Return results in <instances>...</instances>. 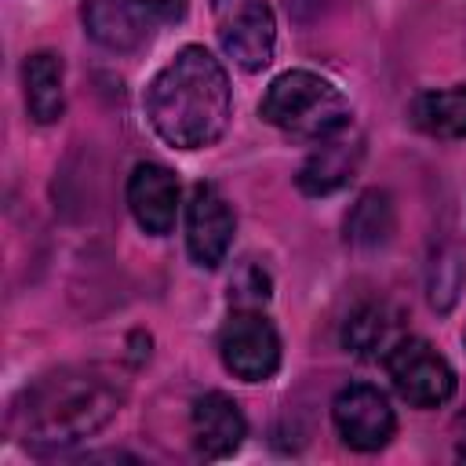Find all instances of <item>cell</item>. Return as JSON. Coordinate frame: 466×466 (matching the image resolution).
<instances>
[{
  "label": "cell",
  "instance_id": "11",
  "mask_svg": "<svg viewBox=\"0 0 466 466\" xmlns=\"http://www.w3.org/2000/svg\"><path fill=\"white\" fill-rule=\"evenodd\" d=\"M189 430H193V448L204 459H226L248 437L244 411L237 408L233 397H226L218 390L200 393L193 400V408H189Z\"/></svg>",
  "mask_w": 466,
  "mask_h": 466
},
{
  "label": "cell",
  "instance_id": "12",
  "mask_svg": "<svg viewBox=\"0 0 466 466\" xmlns=\"http://www.w3.org/2000/svg\"><path fill=\"white\" fill-rule=\"evenodd\" d=\"M360 153H364L360 135H353L350 127L331 135V138H320L317 149L306 157V164L295 175L299 189L306 197H328V193L342 189L353 178V171L360 164Z\"/></svg>",
  "mask_w": 466,
  "mask_h": 466
},
{
  "label": "cell",
  "instance_id": "8",
  "mask_svg": "<svg viewBox=\"0 0 466 466\" xmlns=\"http://www.w3.org/2000/svg\"><path fill=\"white\" fill-rule=\"evenodd\" d=\"M331 422L353 451H379L397 430V415L386 393L371 382H350L331 400Z\"/></svg>",
  "mask_w": 466,
  "mask_h": 466
},
{
  "label": "cell",
  "instance_id": "14",
  "mask_svg": "<svg viewBox=\"0 0 466 466\" xmlns=\"http://www.w3.org/2000/svg\"><path fill=\"white\" fill-rule=\"evenodd\" d=\"M411 124L433 138H466V84L422 91L411 102Z\"/></svg>",
  "mask_w": 466,
  "mask_h": 466
},
{
  "label": "cell",
  "instance_id": "18",
  "mask_svg": "<svg viewBox=\"0 0 466 466\" xmlns=\"http://www.w3.org/2000/svg\"><path fill=\"white\" fill-rule=\"evenodd\" d=\"M229 299L237 302V309H258L269 299V277H266V269H258V266L248 262L237 273V280L229 284Z\"/></svg>",
  "mask_w": 466,
  "mask_h": 466
},
{
  "label": "cell",
  "instance_id": "20",
  "mask_svg": "<svg viewBox=\"0 0 466 466\" xmlns=\"http://www.w3.org/2000/svg\"><path fill=\"white\" fill-rule=\"evenodd\" d=\"M462 342H466V331H462Z\"/></svg>",
  "mask_w": 466,
  "mask_h": 466
},
{
  "label": "cell",
  "instance_id": "9",
  "mask_svg": "<svg viewBox=\"0 0 466 466\" xmlns=\"http://www.w3.org/2000/svg\"><path fill=\"white\" fill-rule=\"evenodd\" d=\"M233 229H237V218L229 211V200L211 182H197L189 189V200H186V248H189V258L200 269H215L226 258L229 244H233Z\"/></svg>",
  "mask_w": 466,
  "mask_h": 466
},
{
  "label": "cell",
  "instance_id": "3",
  "mask_svg": "<svg viewBox=\"0 0 466 466\" xmlns=\"http://www.w3.org/2000/svg\"><path fill=\"white\" fill-rule=\"evenodd\" d=\"M258 113H262L266 124H273V127H280L295 138H309V142L331 138V135H339L353 124L346 95L328 76H320L313 69L280 73L266 87V95L258 102Z\"/></svg>",
  "mask_w": 466,
  "mask_h": 466
},
{
  "label": "cell",
  "instance_id": "4",
  "mask_svg": "<svg viewBox=\"0 0 466 466\" xmlns=\"http://www.w3.org/2000/svg\"><path fill=\"white\" fill-rule=\"evenodd\" d=\"M186 15V0H84L87 33L109 51H135Z\"/></svg>",
  "mask_w": 466,
  "mask_h": 466
},
{
  "label": "cell",
  "instance_id": "7",
  "mask_svg": "<svg viewBox=\"0 0 466 466\" xmlns=\"http://www.w3.org/2000/svg\"><path fill=\"white\" fill-rule=\"evenodd\" d=\"M218 357L229 375L266 382L280 368V335L258 309H233L218 331Z\"/></svg>",
  "mask_w": 466,
  "mask_h": 466
},
{
  "label": "cell",
  "instance_id": "13",
  "mask_svg": "<svg viewBox=\"0 0 466 466\" xmlns=\"http://www.w3.org/2000/svg\"><path fill=\"white\" fill-rule=\"evenodd\" d=\"M25 109L36 124H55L66 113V66L55 51H36L22 66Z\"/></svg>",
  "mask_w": 466,
  "mask_h": 466
},
{
  "label": "cell",
  "instance_id": "19",
  "mask_svg": "<svg viewBox=\"0 0 466 466\" xmlns=\"http://www.w3.org/2000/svg\"><path fill=\"white\" fill-rule=\"evenodd\" d=\"M459 455H462V459H466V441H462V448H459Z\"/></svg>",
  "mask_w": 466,
  "mask_h": 466
},
{
  "label": "cell",
  "instance_id": "6",
  "mask_svg": "<svg viewBox=\"0 0 466 466\" xmlns=\"http://www.w3.org/2000/svg\"><path fill=\"white\" fill-rule=\"evenodd\" d=\"M211 18L222 51L248 73L269 66L277 47V18L269 0H211Z\"/></svg>",
  "mask_w": 466,
  "mask_h": 466
},
{
  "label": "cell",
  "instance_id": "17",
  "mask_svg": "<svg viewBox=\"0 0 466 466\" xmlns=\"http://www.w3.org/2000/svg\"><path fill=\"white\" fill-rule=\"evenodd\" d=\"M466 284V266H462V255L455 248H437L433 262H430V277H426V291H430V306L448 313L459 299Z\"/></svg>",
  "mask_w": 466,
  "mask_h": 466
},
{
  "label": "cell",
  "instance_id": "5",
  "mask_svg": "<svg viewBox=\"0 0 466 466\" xmlns=\"http://www.w3.org/2000/svg\"><path fill=\"white\" fill-rule=\"evenodd\" d=\"M382 364H386V375H390L393 390L411 408H441L455 393V371H451V364L426 339L400 335L390 346V353L382 357Z\"/></svg>",
  "mask_w": 466,
  "mask_h": 466
},
{
  "label": "cell",
  "instance_id": "10",
  "mask_svg": "<svg viewBox=\"0 0 466 466\" xmlns=\"http://www.w3.org/2000/svg\"><path fill=\"white\" fill-rule=\"evenodd\" d=\"M178 178L164 167V164H135V171L127 175V208L135 215V222L153 233V237H164L175 229V218H178Z\"/></svg>",
  "mask_w": 466,
  "mask_h": 466
},
{
  "label": "cell",
  "instance_id": "1",
  "mask_svg": "<svg viewBox=\"0 0 466 466\" xmlns=\"http://www.w3.org/2000/svg\"><path fill=\"white\" fill-rule=\"evenodd\" d=\"M124 397V379L113 368L66 364L40 375L15 397L7 426L33 451H58L113 422Z\"/></svg>",
  "mask_w": 466,
  "mask_h": 466
},
{
  "label": "cell",
  "instance_id": "15",
  "mask_svg": "<svg viewBox=\"0 0 466 466\" xmlns=\"http://www.w3.org/2000/svg\"><path fill=\"white\" fill-rule=\"evenodd\" d=\"M397 215L386 189H364L346 215V240L353 248H382L393 237Z\"/></svg>",
  "mask_w": 466,
  "mask_h": 466
},
{
  "label": "cell",
  "instance_id": "16",
  "mask_svg": "<svg viewBox=\"0 0 466 466\" xmlns=\"http://www.w3.org/2000/svg\"><path fill=\"white\" fill-rule=\"evenodd\" d=\"M346 346L357 353V357H386L390 346L400 339L397 335V317L382 306V302H368L360 306L350 320H346Z\"/></svg>",
  "mask_w": 466,
  "mask_h": 466
},
{
  "label": "cell",
  "instance_id": "2",
  "mask_svg": "<svg viewBox=\"0 0 466 466\" xmlns=\"http://www.w3.org/2000/svg\"><path fill=\"white\" fill-rule=\"evenodd\" d=\"M146 116L175 149L215 146L233 116V91L222 62L204 44H186L146 87Z\"/></svg>",
  "mask_w": 466,
  "mask_h": 466
}]
</instances>
